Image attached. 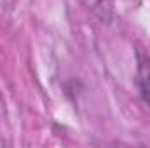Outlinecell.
I'll return each mask as SVG.
<instances>
[{"mask_svg": "<svg viewBox=\"0 0 150 148\" xmlns=\"http://www.w3.org/2000/svg\"><path fill=\"white\" fill-rule=\"evenodd\" d=\"M134 84L138 87L142 101L150 108V56L143 51H136V77Z\"/></svg>", "mask_w": 150, "mask_h": 148, "instance_id": "1", "label": "cell"}]
</instances>
